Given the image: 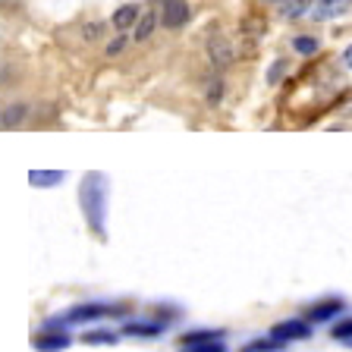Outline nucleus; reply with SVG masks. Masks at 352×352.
Instances as JSON below:
<instances>
[{
  "label": "nucleus",
  "instance_id": "nucleus-1",
  "mask_svg": "<svg viewBox=\"0 0 352 352\" xmlns=\"http://www.w3.org/2000/svg\"><path fill=\"white\" fill-rule=\"evenodd\" d=\"M79 205L95 236H107V176L91 170L79 186Z\"/></svg>",
  "mask_w": 352,
  "mask_h": 352
},
{
  "label": "nucleus",
  "instance_id": "nucleus-2",
  "mask_svg": "<svg viewBox=\"0 0 352 352\" xmlns=\"http://www.w3.org/2000/svg\"><path fill=\"white\" fill-rule=\"evenodd\" d=\"M123 308H113V305H101V302H88V305H76L66 321L73 324H85V321H98V318H107V315H120Z\"/></svg>",
  "mask_w": 352,
  "mask_h": 352
},
{
  "label": "nucleus",
  "instance_id": "nucleus-3",
  "mask_svg": "<svg viewBox=\"0 0 352 352\" xmlns=\"http://www.w3.org/2000/svg\"><path fill=\"white\" fill-rule=\"evenodd\" d=\"M208 57H211V63L217 66V69H227V66L233 63V44L214 32V35L208 38Z\"/></svg>",
  "mask_w": 352,
  "mask_h": 352
},
{
  "label": "nucleus",
  "instance_id": "nucleus-4",
  "mask_svg": "<svg viewBox=\"0 0 352 352\" xmlns=\"http://www.w3.org/2000/svg\"><path fill=\"white\" fill-rule=\"evenodd\" d=\"M271 337L280 340V343H293V340L311 337V327H308V321H299V318H293V321L277 324V327L271 330Z\"/></svg>",
  "mask_w": 352,
  "mask_h": 352
},
{
  "label": "nucleus",
  "instance_id": "nucleus-5",
  "mask_svg": "<svg viewBox=\"0 0 352 352\" xmlns=\"http://www.w3.org/2000/svg\"><path fill=\"white\" fill-rule=\"evenodd\" d=\"M161 22L167 29H179L189 22V3L186 0H164L161 7Z\"/></svg>",
  "mask_w": 352,
  "mask_h": 352
},
{
  "label": "nucleus",
  "instance_id": "nucleus-6",
  "mask_svg": "<svg viewBox=\"0 0 352 352\" xmlns=\"http://www.w3.org/2000/svg\"><path fill=\"white\" fill-rule=\"evenodd\" d=\"M349 7H352V0H318L315 10H311V19H318V22L333 19V16H343Z\"/></svg>",
  "mask_w": 352,
  "mask_h": 352
},
{
  "label": "nucleus",
  "instance_id": "nucleus-7",
  "mask_svg": "<svg viewBox=\"0 0 352 352\" xmlns=\"http://www.w3.org/2000/svg\"><path fill=\"white\" fill-rule=\"evenodd\" d=\"M66 346H69V337H66L63 330H57V333H51V330H41L35 337V349L38 352H63Z\"/></svg>",
  "mask_w": 352,
  "mask_h": 352
},
{
  "label": "nucleus",
  "instance_id": "nucleus-8",
  "mask_svg": "<svg viewBox=\"0 0 352 352\" xmlns=\"http://www.w3.org/2000/svg\"><path fill=\"white\" fill-rule=\"evenodd\" d=\"M343 311V299H327V302H318L315 308H308V321H330L333 315Z\"/></svg>",
  "mask_w": 352,
  "mask_h": 352
},
{
  "label": "nucleus",
  "instance_id": "nucleus-9",
  "mask_svg": "<svg viewBox=\"0 0 352 352\" xmlns=\"http://www.w3.org/2000/svg\"><path fill=\"white\" fill-rule=\"evenodd\" d=\"M63 170H32L29 173V183L38 186V189H51V186H60L63 183Z\"/></svg>",
  "mask_w": 352,
  "mask_h": 352
},
{
  "label": "nucleus",
  "instance_id": "nucleus-10",
  "mask_svg": "<svg viewBox=\"0 0 352 352\" xmlns=\"http://www.w3.org/2000/svg\"><path fill=\"white\" fill-rule=\"evenodd\" d=\"M142 16H139V7L135 3H126V7H120L117 13H113V25L117 29H129V25H135Z\"/></svg>",
  "mask_w": 352,
  "mask_h": 352
},
{
  "label": "nucleus",
  "instance_id": "nucleus-11",
  "mask_svg": "<svg viewBox=\"0 0 352 352\" xmlns=\"http://www.w3.org/2000/svg\"><path fill=\"white\" fill-rule=\"evenodd\" d=\"M161 324H145V321H129L123 327V333H129V337H161Z\"/></svg>",
  "mask_w": 352,
  "mask_h": 352
},
{
  "label": "nucleus",
  "instance_id": "nucleus-12",
  "mask_svg": "<svg viewBox=\"0 0 352 352\" xmlns=\"http://www.w3.org/2000/svg\"><path fill=\"white\" fill-rule=\"evenodd\" d=\"M117 340L120 337L113 330H88V333H82V343H88V346H113Z\"/></svg>",
  "mask_w": 352,
  "mask_h": 352
},
{
  "label": "nucleus",
  "instance_id": "nucleus-13",
  "mask_svg": "<svg viewBox=\"0 0 352 352\" xmlns=\"http://www.w3.org/2000/svg\"><path fill=\"white\" fill-rule=\"evenodd\" d=\"M154 25H157V13H145L139 22H135V41H148L154 32Z\"/></svg>",
  "mask_w": 352,
  "mask_h": 352
},
{
  "label": "nucleus",
  "instance_id": "nucleus-14",
  "mask_svg": "<svg viewBox=\"0 0 352 352\" xmlns=\"http://www.w3.org/2000/svg\"><path fill=\"white\" fill-rule=\"evenodd\" d=\"M330 337L337 340V343H343V346H349V349H352V318H346V321L333 324V330H330Z\"/></svg>",
  "mask_w": 352,
  "mask_h": 352
},
{
  "label": "nucleus",
  "instance_id": "nucleus-15",
  "mask_svg": "<svg viewBox=\"0 0 352 352\" xmlns=\"http://www.w3.org/2000/svg\"><path fill=\"white\" fill-rule=\"evenodd\" d=\"M211 340H220V330H192L186 333L179 346H195V343H211Z\"/></svg>",
  "mask_w": 352,
  "mask_h": 352
},
{
  "label": "nucleus",
  "instance_id": "nucleus-16",
  "mask_svg": "<svg viewBox=\"0 0 352 352\" xmlns=\"http://www.w3.org/2000/svg\"><path fill=\"white\" fill-rule=\"evenodd\" d=\"M308 7H311V0H283V16L286 19H299L302 13H308Z\"/></svg>",
  "mask_w": 352,
  "mask_h": 352
},
{
  "label": "nucleus",
  "instance_id": "nucleus-17",
  "mask_svg": "<svg viewBox=\"0 0 352 352\" xmlns=\"http://www.w3.org/2000/svg\"><path fill=\"white\" fill-rule=\"evenodd\" d=\"M280 340H255V343H249V346H242V352H277L280 349Z\"/></svg>",
  "mask_w": 352,
  "mask_h": 352
},
{
  "label": "nucleus",
  "instance_id": "nucleus-18",
  "mask_svg": "<svg viewBox=\"0 0 352 352\" xmlns=\"http://www.w3.org/2000/svg\"><path fill=\"white\" fill-rule=\"evenodd\" d=\"M293 47L299 54H305V57H311V54H318V38H311V35H299L293 41Z\"/></svg>",
  "mask_w": 352,
  "mask_h": 352
},
{
  "label": "nucleus",
  "instance_id": "nucleus-19",
  "mask_svg": "<svg viewBox=\"0 0 352 352\" xmlns=\"http://www.w3.org/2000/svg\"><path fill=\"white\" fill-rule=\"evenodd\" d=\"M183 352H227V346L220 340H211V343H195V346H183Z\"/></svg>",
  "mask_w": 352,
  "mask_h": 352
},
{
  "label": "nucleus",
  "instance_id": "nucleus-20",
  "mask_svg": "<svg viewBox=\"0 0 352 352\" xmlns=\"http://www.w3.org/2000/svg\"><path fill=\"white\" fill-rule=\"evenodd\" d=\"M22 117H25V107H22V104H13L10 110H3V129H7V126H16Z\"/></svg>",
  "mask_w": 352,
  "mask_h": 352
},
{
  "label": "nucleus",
  "instance_id": "nucleus-21",
  "mask_svg": "<svg viewBox=\"0 0 352 352\" xmlns=\"http://www.w3.org/2000/svg\"><path fill=\"white\" fill-rule=\"evenodd\" d=\"M220 91H223V85H220V79H211V85H205V98L211 104L220 101Z\"/></svg>",
  "mask_w": 352,
  "mask_h": 352
},
{
  "label": "nucleus",
  "instance_id": "nucleus-22",
  "mask_svg": "<svg viewBox=\"0 0 352 352\" xmlns=\"http://www.w3.org/2000/svg\"><path fill=\"white\" fill-rule=\"evenodd\" d=\"M98 35H101V25H85V29H82V38H85V41H95Z\"/></svg>",
  "mask_w": 352,
  "mask_h": 352
},
{
  "label": "nucleus",
  "instance_id": "nucleus-23",
  "mask_svg": "<svg viewBox=\"0 0 352 352\" xmlns=\"http://www.w3.org/2000/svg\"><path fill=\"white\" fill-rule=\"evenodd\" d=\"M283 69H286V63H283V60H277V63H274V69H271V73H267V82H277Z\"/></svg>",
  "mask_w": 352,
  "mask_h": 352
},
{
  "label": "nucleus",
  "instance_id": "nucleus-24",
  "mask_svg": "<svg viewBox=\"0 0 352 352\" xmlns=\"http://www.w3.org/2000/svg\"><path fill=\"white\" fill-rule=\"evenodd\" d=\"M126 41H129V38H126V35H120L117 41H113V44H110V47H107V54H120V51H123V47H126Z\"/></svg>",
  "mask_w": 352,
  "mask_h": 352
},
{
  "label": "nucleus",
  "instance_id": "nucleus-25",
  "mask_svg": "<svg viewBox=\"0 0 352 352\" xmlns=\"http://www.w3.org/2000/svg\"><path fill=\"white\" fill-rule=\"evenodd\" d=\"M343 63L352 69V47H346V54H343Z\"/></svg>",
  "mask_w": 352,
  "mask_h": 352
},
{
  "label": "nucleus",
  "instance_id": "nucleus-26",
  "mask_svg": "<svg viewBox=\"0 0 352 352\" xmlns=\"http://www.w3.org/2000/svg\"><path fill=\"white\" fill-rule=\"evenodd\" d=\"M267 3H283V0H267Z\"/></svg>",
  "mask_w": 352,
  "mask_h": 352
}]
</instances>
